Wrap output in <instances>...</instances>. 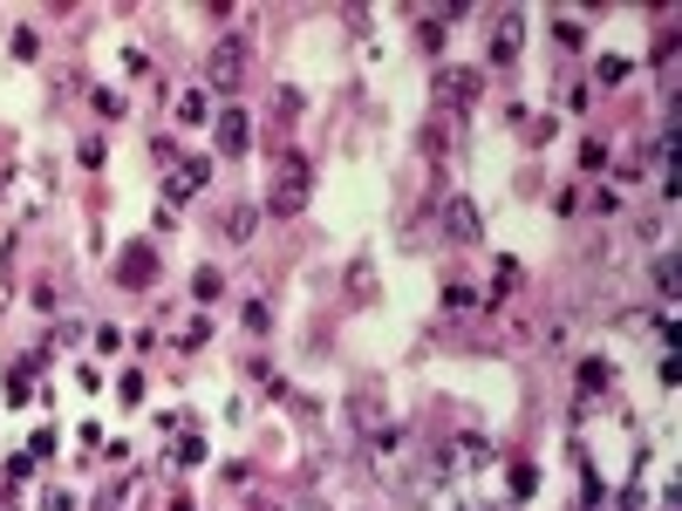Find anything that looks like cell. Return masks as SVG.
<instances>
[{
  "instance_id": "cell-2",
  "label": "cell",
  "mask_w": 682,
  "mask_h": 511,
  "mask_svg": "<svg viewBox=\"0 0 682 511\" xmlns=\"http://www.w3.org/2000/svg\"><path fill=\"white\" fill-rule=\"evenodd\" d=\"M512 48H519V14H505V21H498V41H492V55L505 62V55H512Z\"/></svg>"
},
{
  "instance_id": "cell-1",
  "label": "cell",
  "mask_w": 682,
  "mask_h": 511,
  "mask_svg": "<svg viewBox=\"0 0 682 511\" xmlns=\"http://www.w3.org/2000/svg\"><path fill=\"white\" fill-rule=\"evenodd\" d=\"M239 55H246L239 41H225V48H219V62H212V83H219V89H233V83H239Z\"/></svg>"
},
{
  "instance_id": "cell-4",
  "label": "cell",
  "mask_w": 682,
  "mask_h": 511,
  "mask_svg": "<svg viewBox=\"0 0 682 511\" xmlns=\"http://www.w3.org/2000/svg\"><path fill=\"white\" fill-rule=\"evenodd\" d=\"M471 219H478V212H471V204H464V198H458V204H450V233H458V239H471Z\"/></svg>"
},
{
  "instance_id": "cell-3",
  "label": "cell",
  "mask_w": 682,
  "mask_h": 511,
  "mask_svg": "<svg viewBox=\"0 0 682 511\" xmlns=\"http://www.w3.org/2000/svg\"><path fill=\"white\" fill-rule=\"evenodd\" d=\"M219 144H225V150H246V123L225 116V123H219Z\"/></svg>"
}]
</instances>
